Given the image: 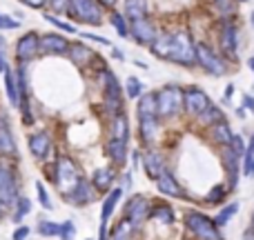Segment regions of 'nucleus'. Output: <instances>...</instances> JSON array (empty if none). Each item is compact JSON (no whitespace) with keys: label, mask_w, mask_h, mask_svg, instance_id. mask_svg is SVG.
<instances>
[{"label":"nucleus","mask_w":254,"mask_h":240,"mask_svg":"<svg viewBox=\"0 0 254 240\" xmlns=\"http://www.w3.org/2000/svg\"><path fill=\"white\" fill-rule=\"evenodd\" d=\"M152 218H156L158 223H163V225H170L172 220H174V214H172V209L167 205H158L152 209Z\"/></svg>","instance_id":"nucleus-35"},{"label":"nucleus","mask_w":254,"mask_h":240,"mask_svg":"<svg viewBox=\"0 0 254 240\" xmlns=\"http://www.w3.org/2000/svg\"><path fill=\"white\" fill-rule=\"evenodd\" d=\"M196 65L201 67L203 71H207L210 76H216V78H219V76H225L230 71L225 58H221L219 53L205 43L196 45Z\"/></svg>","instance_id":"nucleus-3"},{"label":"nucleus","mask_w":254,"mask_h":240,"mask_svg":"<svg viewBox=\"0 0 254 240\" xmlns=\"http://www.w3.org/2000/svg\"><path fill=\"white\" fill-rule=\"evenodd\" d=\"M18 202V185H16V176L9 167L0 165V205L4 209L13 207Z\"/></svg>","instance_id":"nucleus-7"},{"label":"nucleus","mask_w":254,"mask_h":240,"mask_svg":"<svg viewBox=\"0 0 254 240\" xmlns=\"http://www.w3.org/2000/svg\"><path fill=\"white\" fill-rule=\"evenodd\" d=\"M92 183L98 192H107V189H112V183H114V169H110V167H101V169H96L94 176H92Z\"/></svg>","instance_id":"nucleus-24"},{"label":"nucleus","mask_w":254,"mask_h":240,"mask_svg":"<svg viewBox=\"0 0 254 240\" xmlns=\"http://www.w3.org/2000/svg\"><path fill=\"white\" fill-rule=\"evenodd\" d=\"M96 200V187H94L92 180H83L80 178L76 183V187L67 193V202L76 207H83V205H89V202Z\"/></svg>","instance_id":"nucleus-12"},{"label":"nucleus","mask_w":254,"mask_h":240,"mask_svg":"<svg viewBox=\"0 0 254 240\" xmlns=\"http://www.w3.org/2000/svg\"><path fill=\"white\" fill-rule=\"evenodd\" d=\"M74 236H76L74 223H71V220L63 223V225H61V238H63V240H74Z\"/></svg>","instance_id":"nucleus-43"},{"label":"nucleus","mask_w":254,"mask_h":240,"mask_svg":"<svg viewBox=\"0 0 254 240\" xmlns=\"http://www.w3.org/2000/svg\"><path fill=\"white\" fill-rule=\"evenodd\" d=\"M107 156H110L114 162L123 165L125 156H127V140H114L112 138L110 143H107Z\"/></svg>","instance_id":"nucleus-29"},{"label":"nucleus","mask_w":254,"mask_h":240,"mask_svg":"<svg viewBox=\"0 0 254 240\" xmlns=\"http://www.w3.org/2000/svg\"><path fill=\"white\" fill-rule=\"evenodd\" d=\"M110 20H112V27L116 29V34H119L121 38H127V36H129V25H127V16H123V13H119V11H112Z\"/></svg>","instance_id":"nucleus-31"},{"label":"nucleus","mask_w":254,"mask_h":240,"mask_svg":"<svg viewBox=\"0 0 254 240\" xmlns=\"http://www.w3.org/2000/svg\"><path fill=\"white\" fill-rule=\"evenodd\" d=\"M239 211V202H232V205H228V207H223V209L219 211V216H216V227H225V225L232 220V216Z\"/></svg>","instance_id":"nucleus-33"},{"label":"nucleus","mask_w":254,"mask_h":240,"mask_svg":"<svg viewBox=\"0 0 254 240\" xmlns=\"http://www.w3.org/2000/svg\"><path fill=\"white\" fill-rule=\"evenodd\" d=\"M138 120L143 118H158V107H156V94H143L138 98V107H136Z\"/></svg>","instance_id":"nucleus-17"},{"label":"nucleus","mask_w":254,"mask_h":240,"mask_svg":"<svg viewBox=\"0 0 254 240\" xmlns=\"http://www.w3.org/2000/svg\"><path fill=\"white\" fill-rule=\"evenodd\" d=\"M149 51L156 58L167 62H176L181 67L196 65V45L190 38L188 31H174V34H158L156 40L149 45Z\"/></svg>","instance_id":"nucleus-1"},{"label":"nucleus","mask_w":254,"mask_h":240,"mask_svg":"<svg viewBox=\"0 0 254 240\" xmlns=\"http://www.w3.org/2000/svg\"><path fill=\"white\" fill-rule=\"evenodd\" d=\"M0 156H18L16 140L7 125V118H0Z\"/></svg>","instance_id":"nucleus-16"},{"label":"nucleus","mask_w":254,"mask_h":240,"mask_svg":"<svg viewBox=\"0 0 254 240\" xmlns=\"http://www.w3.org/2000/svg\"><path fill=\"white\" fill-rule=\"evenodd\" d=\"M7 69V65H4V38L0 36V71Z\"/></svg>","instance_id":"nucleus-51"},{"label":"nucleus","mask_w":254,"mask_h":240,"mask_svg":"<svg viewBox=\"0 0 254 240\" xmlns=\"http://www.w3.org/2000/svg\"><path fill=\"white\" fill-rule=\"evenodd\" d=\"M185 225L190 227V232L194 236H198L201 240H221L216 223L207 218L205 214H201V211H188L185 214Z\"/></svg>","instance_id":"nucleus-4"},{"label":"nucleus","mask_w":254,"mask_h":240,"mask_svg":"<svg viewBox=\"0 0 254 240\" xmlns=\"http://www.w3.org/2000/svg\"><path fill=\"white\" fill-rule=\"evenodd\" d=\"M183 92L185 89L176 87V85H167L156 94V107H158V118H174L183 107Z\"/></svg>","instance_id":"nucleus-2"},{"label":"nucleus","mask_w":254,"mask_h":240,"mask_svg":"<svg viewBox=\"0 0 254 240\" xmlns=\"http://www.w3.org/2000/svg\"><path fill=\"white\" fill-rule=\"evenodd\" d=\"M49 147H52V140H49V136L45 134V131H38V134L29 136V151L31 156L36 158H45L49 151Z\"/></svg>","instance_id":"nucleus-20"},{"label":"nucleus","mask_w":254,"mask_h":240,"mask_svg":"<svg viewBox=\"0 0 254 240\" xmlns=\"http://www.w3.org/2000/svg\"><path fill=\"white\" fill-rule=\"evenodd\" d=\"M198 120H201L203 125H210V127H212V125H214V122L223 120V111H221L216 105H210L205 111H203L201 116H198Z\"/></svg>","instance_id":"nucleus-32"},{"label":"nucleus","mask_w":254,"mask_h":240,"mask_svg":"<svg viewBox=\"0 0 254 240\" xmlns=\"http://www.w3.org/2000/svg\"><path fill=\"white\" fill-rule=\"evenodd\" d=\"M237 114H239V118H246V107H239Z\"/></svg>","instance_id":"nucleus-58"},{"label":"nucleus","mask_w":254,"mask_h":240,"mask_svg":"<svg viewBox=\"0 0 254 240\" xmlns=\"http://www.w3.org/2000/svg\"><path fill=\"white\" fill-rule=\"evenodd\" d=\"M83 38H85V40H94V43H98V45H112L110 40H107V38H103V36H96V34H87V31H85V34H83Z\"/></svg>","instance_id":"nucleus-47"},{"label":"nucleus","mask_w":254,"mask_h":240,"mask_svg":"<svg viewBox=\"0 0 254 240\" xmlns=\"http://www.w3.org/2000/svg\"><path fill=\"white\" fill-rule=\"evenodd\" d=\"M147 0H125V16L127 20H140L147 18Z\"/></svg>","instance_id":"nucleus-25"},{"label":"nucleus","mask_w":254,"mask_h":240,"mask_svg":"<svg viewBox=\"0 0 254 240\" xmlns=\"http://www.w3.org/2000/svg\"><path fill=\"white\" fill-rule=\"evenodd\" d=\"M232 96H234V85H228V87H225V102L232 100Z\"/></svg>","instance_id":"nucleus-53"},{"label":"nucleus","mask_w":254,"mask_h":240,"mask_svg":"<svg viewBox=\"0 0 254 240\" xmlns=\"http://www.w3.org/2000/svg\"><path fill=\"white\" fill-rule=\"evenodd\" d=\"M67 49H69V43L61 34H47L40 38V51L43 53L61 56V53H67Z\"/></svg>","instance_id":"nucleus-15"},{"label":"nucleus","mask_w":254,"mask_h":240,"mask_svg":"<svg viewBox=\"0 0 254 240\" xmlns=\"http://www.w3.org/2000/svg\"><path fill=\"white\" fill-rule=\"evenodd\" d=\"M36 192H38V200H40V205H43V209H52V200H49L43 183H36Z\"/></svg>","instance_id":"nucleus-44"},{"label":"nucleus","mask_w":254,"mask_h":240,"mask_svg":"<svg viewBox=\"0 0 254 240\" xmlns=\"http://www.w3.org/2000/svg\"><path fill=\"white\" fill-rule=\"evenodd\" d=\"M45 20H47V22H52V25H54V27H58V29H61V31H67V34H76V29L69 25V22H63V20H58V18H56V16H52V13H45Z\"/></svg>","instance_id":"nucleus-40"},{"label":"nucleus","mask_w":254,"mask_h":240,"mask_svg":"<svg viewBox=\"0 0 254 240\" xmlns=\"http://www.w3.org/2000/svg\"><path fill=\"white\" fill-rule=\"evenodd\" d=\"M129 36L138 45H145V47H149V45L156 40L158 31H156V27H154L152 22L147 20V18H140V20H131L129 22Z\"/></svg>","instance_id":"nucleus-11"},{"label":"nucleus","mask_w":254,"mask_h":240,"mask_svg":"<svg viewBox=\"0 0 254 240\" xmlns=\"http://www.w3.org/2000/svg\"><path fill=\"white\" fill-rule=\"evenodd\" d=\"M27 236H29V229H27V227H18L16 232H13L11 240H25Z\"/></svg>","instance_id":"nucleus-48"},{"label":"nucleus","mask_w":254,"mask_h":240,"mask_svg":"<svg viewBox=\"0 0 254 240\" xmlns=\"http://www.w3.org/2000/svg\"><path fill=\"white\" fill-rule=\"evenodd\" d=\"M246 153H250V156H254V134H252L250 143H248V147H246Z\"/></svg>","instance_id":"nucleus-54"},{"label":"nucleus","mask_w":254,"mask_h":240,"mask_svg":"<svg viewBox=\"0 0 254 240\" xmlns=\"http://www.w3.org/2000/svg\"><path fill=\"white\" fill-rule=\"evenodd\" d=\"M243 240H254V227L250 229V232H246V234H243Z\"/></svg>","instance_id":"nucleus-55"},{"label":"nucleus","mask_w":254,"mask_h":240,"mask_svg":"<svg viewBox=\"0 0 254 240\" xmlns=\"http://www.w3.org/2000/svg\"><path fill=\"white\" fill-rule=\"evenodd\" d=\"M232 136H234V131L230 129V125L225 122V118L212 125V138H214V143L221 144V147H228V144L232 143Z\"/></svg>","instance_id":"nucleus-22"},{"label":"nucleus","mask_w":254,"mask_h":240,"mask_svg":"<svg viewBox=\"0 0 254 240\" xmlns=\"http://www.w3.org/2000/svg\"><path fill=\"white\" fill-rule=\"evenodd\" d=\"M38 234L45 238H52V236H61V225L52 223V220H40L38 223Z\"/></svg>","instance_id":"nucleus-34"},{"label":"nucleus","mask_w":254,"mask_h":240,"mask_svg":"<svg viewBox=\"0 0 254 240\" xmlns=\"http://www.w3.org/2000/svg\"><path fill=\"white\" fill-rule=\"evenodd\" d=\"M237 2H239V4H241V2H248V0H237Z\"/></svg>","instance_id":"nucleus-61"},{"label":"nucleus","mask_w":254,"mask_h":240,"mask_svg":"<svg viewBox=\"0 0 254 240\" xmlns=\"http://www.w3.org/2000/svg\"><path fill=\"white\" fill-rule=\"evenodd\" d=\"M18 27H20V22H16V18L0 13V29H18Z\"/></svg>","instance_id":"nucleus-46"},{"label":"nucleus","mask_w":254,"mask_h":240,"mask_svg":"<svg viewBox=\"0 0 254 240\" xmlns=\"http://www.w3.org/2000/svg\"><path fill=\"white\" fill-rule=\"evenodd\" d=\"M78 180H80V176H78V169H76L74 162H71L69 158H61L58 165H56V185H58V189L67 196V193L76 187Z\"/></svg>","instance_id":"nucleus-8"},{"label":"nucleus","mask_w":254,"mask_h":240,"mask_svg":"<svg viewBox=\"0 0 254 240\" xmlns=\"http://www.w3.org/2000/svg\"><path fill=\"white\" fill-rule=\"evenodd\" d=\"M156 185H158V192L165 193V196H174V198L183 196V189H181V185L176 183V178L170 174V171H163V174L156 178Z\"/></svg>","instance_id":"nucleus-19"},{"label":"nucleus","mask_w":254,"mask_h":240,"mask_svg":"<svg viewBox=\"0 0 254 240\" xmlns=\"http://www.w3.org/2000/svg\"><path fill=\"white\" fill-rule=\"evenodd\" d=\"M248 67H250L252 74H254V56H252V58H248Z\"/></svg>","instance_id":"nucleus-59"},{"label":"nucleus","mask_w":254,"mask_h":240,"mask_svg":"<svg viewBox=\"0 0 254 240\" xmlns=\"http://www.w3.org/2000/svg\"><path fill=\"white\" fill-rule=\"evenodd\" d=\"M134 229V225L129 223V220H121L119 225H116V229H114V240H127V236H129V232Z\"/></svg>","instance_id":"nucleus-38"},{"label":"nucleus","mask_w":254,"mask_h":240,"mask_svg":"<svg viewBox=\"0 0 254 240\" xmlns=\"http://www.w3.org/2000/svg\"><path fill=\"white\" fill-rule=\"evenodd\" d=\"M49 7H52L56 13H69L71 0H49Z\"/></svg>","instance_id":"nucleus-42"},{"label":"nucleus","mask_w":254,"mask_h":240,"mask_svg":"<svg viewBox=\"0 0 254 240\" xmlns=\"http://www.w3.org/2000/svg\"><path fill=\"white\" fill-rule=\"evenodd\" d=\"M143 165H145V171H147V176L149 178H154L156 180L158 176L165 171V165H163V158L158 156L156 151H147L143 156Z\"/></svg>","instance_id":"nucleus-21"},{"label":"nucleus","mask_w":254,"mask_h":240,"mask_svg":"<svg viewBox=\"0 0 254 240\" xmlns=\"http://www.w3.org/2000/svg\"><path fill=\"white\" fill-rule=\"evenodd\" d=\"M246 176H254V156L246 153Z\"/></svg>","instance_id":"nucleus-49"},{"label":"nucleus","mask_w":254,"mask_h":240,"mask_svg":"<svg viewBox=\"0 0 254 240\" xmlns=\"http://www.w3.org/2000/svg\"><path fill=\"white\" fill-rule=\"evenodd\" d=\"M250 20H252V27H254V11L250 13Z\"/></svg>","instance_id":"nucleus-60"},{"label":"nucleus","mask_w":254,"mask_h":240,"mask_svg":"<svg viewBox=\"0 0 254 240\" xmlns=\"http://www.w3.org/2000/svg\"><path fill=\"white\" fill-rule=\"evenodd\" d=\"M127 134H129V122H127L125 114L114 116V122H112V138L114 140H127Z\"/></svg>","instance_id":"nucleus-30"},{"label":"nucleus","mask_w":254,"mask_h":240,"mask_svg":"<svg viewBox=\"0 0 254 240\" xmlns=\"http://www.w3.org/2000/svg\"><path fill=\"white\" fill-rule=\"evenodd\" d=\"M40 49V38L36 31H29V34H25L20 40H18L16 45V56L20 58V62H29L36 58V53H38Z\"/></svg>","instance_id":"nucleus-14"},{"label":"nucleus","mask_w":254,"mask_h":240,"mask_svg":"<svg viewBox=\"0 0 254 240\" xmlns=\"http://www.w3.org/2000/svg\"><path fill=\"white\" fill-rule=\"evenodd\" d=\"M140 127V138H143L145 144H152L158 136V118H143L138 120Z\"/></svg>","instance_id":"nucleus-26"},{"label":"nucleus","mask_w":254,"mask_h":240,"mask_svg":"<svg viewBox=\"0 0 254 240\" xmlns=\"http://www.w3.org/2000/svg\"><path fill=\"white\" fill-rule=\"evenodd\" d=\"M243 105H246V109L254 111V98L252 96H243Z\"/></svg>","instance_id":"nucleus-52"},{"label":"nucleus","mask_w":254,"mask_h":240,"mask_svg":"<svg viewBox=\"0 0 254 240\" xmlns=\"http://www.w3.org/2000/svg\"><path fill=\"white\" fill-rule=\"evenodd\" d=\"M230 147H232L234 151L239 153V156H246V147H248V144H246V140H243L241 136L234 134V136H232V143H230Z\"/></svg>","instance_id":"nucleus-45"},{"label":"nucleus","mask_w":254,"mask_h":240,"mask_svg":"<svg viewBox=\"0 0 254 240\" xmlns=\"http://www.w3.org/2000/svg\"><path fill=\"white\" fill-rule=\"evenodd\" d=\"M4 87H7V96H9V102L13 107H20V89H18V78L11 69H4Z\"/></svg>","instance_id":"nucleus-23"},{"label":"nucleus","mask_w":254,"mask_h":240,"mask_svg":"<svg viewBox=\"0 0 254 240\" xmlns=\"http://www.w3.org/2000/svg\"><path fill=\"white\" fill-rule=\"evenodd\" d=\"M103 85H105V107L112 116L123 114V87H121L119 78L112 71L103 74Z\"/></svg>","instance_id":"nucleus-5"},{"label":"nucleus","mask_w":254,"mask_h":240,"mask_svg":"<svg viewBox=\"0 0 254 240\" xmlns=\"http://www.w3.org/2000/svg\"><path fill=\"white\" fill-rule=\"evenodd\" d=\"M121 198H123V189H112V192L107 193L105 202H103V211H101V223H107V220H110L112 211L116 209Z\"/></svg>","instance_id":"nucleus-28"},{"label":"nucleus","mask_w":254,"mask_h":240,"mask_svg":"<svg viewBox=\"0 0 254 240\" xmlns=\"http://www.w3.org/2000/svg\"><path fill=\"white\" fill-rule=\"evenodd\" d=\"M114 58H116V60H125V56H123V51H121V49H114Z\"/></svg>","instance_id":"nucleus-56"},{"label":"nucleus","mask_w":254,"mask_h":240,"mask_svg":"<svg viewBox=\"0 0 254 240\" xmlns=\"http://www.w3.org/2000/svg\"><path fill=\"white\" fill-rule=\"evenodd\" d=\"M149 214H152L149 200L143 196H134L125 207V218L129 220L134 227H140V223H143L145 218H149Z\"/></svg>","instance_id":"nucleus-13"},{"label":"nucleus","mask_w":254,"mask_h":240,"mask_svg":"<svg viewBox=\"0 0 254 240\" xmlns=\"http://www.w3.org/2000/svg\"><path fill=\"white\" fill-rule=\"evenodd\" d=\"M225 196V187L223 185H216V187H212V192L207 193V202L210 205H216V202H221Z\"/></svg>","instance_id":"nucleus-41"},{"label":"nucleus","mask_w":254,"mask_h":240,"mask_svg":"<svg viewBox=\"0 0 254 240\" xmlns=\"http://www.w3.org/2000/svg\"><path fill=\"white\" fill-rule=\"evenodd\" d=\"M252 227H254V214H252Z\"/></svg>","instance_id":"nucleus-62"},{"label":"nucleus","mask_w":254,"mask_h":240,"mask_svg":"<svg viewBox=\"0 0 254 240\" xmlns=\"http://www.w3.org/2000/svg\"><path fill=\"white\" fill-rule=\"evenodd\" d=\"M210 105H212L210 96H207L201 87H188L183 92V107L190 116H194V118H198Z\"/></svg>","instance_id":"nucleus-9"},{"label":"nucleus","mask_w":254,"mask_h":240,"mask_svg":"<svg viewBox=\"0 0 254 240\" xmlns=\"http://www.w3.org/2000/svg\"><path fill=\"white\" fill-rule=\"evenodd\" d=\"M212 4H214V9L221 13V16H230V13H234V4H237V0H210Z\"/></svg>","instance_id":"nucleus-37"},{"label":"nucleus","mask_w":254,"mask_h":240,"mask_svg":"<svg viewBox=\"0 0 254 240\" xmlns=\"http://www.w3.org/2000/svg\"><path fill=\"white\" fill-rule=\"evenodd\" d=\"M101 4H105V7H114L116 4V0H98Z\"/></svg>","instance_id":"nucleus-57"},{"label":"nucleus","mask_w":254,"mask_h":240,"mask_svg":"<svg viewBox=\"0 0 254 240\" xmlns=\"http://www.w3.org/2000/svg\"><path fill=\"white\" fill-rule=\"evenodd\" d=\"M67 53H69L71 62H76V65H85V62H89V58L94 56L92 49H89L87 45H83V43H74V45H69Z\"/></svg>","instance_id":"nucleus-27"},{"label":"nucleus","mask_w":254,"mask_h":240,"mask_svg":"<svg viewBox=\"0 0 254 240\" xmlns=\"http://www.w3.org/2000/svg\"><path fill=\"white\" fill-rule=\"evenodd\" d=\"M239 153L234 151L232 147H223V160H225V169H228V176H230V187H237L239 183Z\"/></svg>","instance_id":"nucleus-18"},{"label":"nucleus","mask_w":254,"mask_h":240,"mask_svg":"<svg viewBox=\"0 0 254 240\" xmlns=\"http://www.w3.org/2000/svg\"><path fill=\"white\" fill-rule=\"evenodd\" d=\"M69 13L87 25H103V13L96 0H71Z\"/></svg>","instance_id":"nucleus-6"},{"label":"nucleus","mask_w":254,"mask_h":240,"mask_svg":"<svg viewBox=\"0 0 254 240\" xmlns=\"http://www.w3.org/2000/svg\"><path fill=\"white\" fill-rule=\"evenodd\" d=\"M125 94L129 98H140L143 96V83L138 78H134V76H129L125 83Z\"/></svg>","instance_id":"nucleus-36"},{"label":"nucleus","mask_w":254,"mask_h":240,"mask_svg":"<svg viewBox=\"0 0 254 240\" xmlns=\"http://www.w3.org/2000/svg\"><path fill=\"white\" fill-rule=\"evenodd\" d=\"M219 43H221V51H223L230 60L232 62L239 60V31L230 20H223V25H221Z\"/></svg>","instance_id":"nucleus-10"},{"label":"nucleus","mask_w":254,"mask_h":240,"mask_svg":"<svg viewBox=\"0 0 254 240\" xmlns=\"http://www.w3.org/2000/svg\"><path fill=\"white\" fill-rule=\"evenodd\" d=\"M31 209V205H29V200L27 198H18V202H16V214H13V223H20L22 218H25V214Z\"/></svg>","instance_id":"nucleus-39"},{"label":"nucleus","mask_w":254,"mask_h":240,"mask_svg":"<svg viewBox=\"0 0 254 240\" xmlns=\"http://www.w3.org/2000/svg\"><path fill=\"white\" fill-rule=\"evenodd\" d=\"M20 2L27 4V7H31V9H40L45 2H47V0H20Z\"/></svg>","instance_id":"nucleus-50"}]
</instances>
